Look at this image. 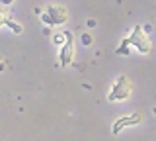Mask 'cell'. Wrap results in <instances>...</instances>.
I'll return each instance as SVG.
<instances>
[{
  "label": "cell",
  "instance_id": "obj_1",
  "mask_svg": "<svg viewBox=\"0 0 156 141\" xmlns=\"http://www.w3.org/2000/svg\"><path fill=\"white\" fill-rule=\"evenodd\" d=\"M127 39H129V43H131L133 47H136V51H139V53H143V55L150 53V49H152L148 35L144 33V30H143L140 26H135V30L131 32V35L127 37Z\"/></svg>",
  "mask_w": 156,
  "mask_h": 141
},
{
  "label": "cell",
  "instance_id": "obj_2",
  "mask_svg": "<svg viewBox=\"0 0 156 141\" xmlns=\"http://www.w3.org/2000/svg\"><path fill=\"white\" fill-rule=\"evenodd\" d=\"M131 88H133V84H131V80L127 79V76H119L117 82L113 84V90L107 94V100L109 102H115V100H127L131 96Z\"/></svg>",
  "mask_w": 156,
  "mask_h": 141
},
{
  "label": "cell",
  "instance_id": "obj_3",
  "mask_svg": "<svg viewBox=\"0 0 156 141\" xmlns=\"http://www.w3.org/2000/svg\"><path fill=\"white\" fill-rule=\"evenodd\" d=\"M66 35V41L65 45H61V65L62 67H68L72 63V59H74V37H72L70 32H65Z\"/></svg>",
  "mask_w": 156,
  "mask_h": 141
},
{
  "label": "cell",
  "instance_id": "obj_4",
  "mask_svg": "<svg viewBox=\"0 0 156 141\" xmlns=\"http://www.w3.org/2000/svg\"><path fill=\"white\" fill-rule=\"evenodd\" d=\"M140 121H143V116L139 114V112H135V114H131V116H123V118H119L113 124V135H119L121 131H123L125 128H131V125H139Z\"/></svg>",
  "mask_w": 156,
  "mask_h": 141
},
{
  "label": "cell",
  "instance_id": "obj_5",
  "mask_svg": "<svg viewBox=\"0 0 156 141\" xmlns=\"http://www.w3.org/2000/svg\"><path fill=\"white\" fill-rule=\"evenodd\" d=\"M47 14L53 18V22H55V26H61V24H65L68 20V12L65 6H58V4H51V6L47 8Z\"/></svg>",
  "mask_w": 156,
  "mask_h": 141
},
{
  "label": "cell",
  "instance_id": "obj_6",
  "mask_svg": "<svg viewBox=\"0 0 156 141\" xmlns=\"http://www.w3.org/2000/svg\"><path fill=\"white\" fill-rule=\"evenodd\" d=\"M12 18V14H10V8H0V26H6V22Z\"/></svg>",
  "mask_w": 156,
  "mask_h": 141
},
{
  "label": "cell",
  "instance_id": "obj_7",
  "mask_svg": "<svg viewBox=\"0 0 156 141\" xmlns=\"http://www.w3.org/2000/svg\"><path fill=\"white\" fill-rule=\"evenodd\" d=\"M6 26H8V28H10V30H12L14 33H22V30H23V28H22V24L16 22V20H12V18H10V20L6 22Z\"/></svg>",
  "mask_w": 156,
  "mask_h": 141
},
{
  "label": "cell",
  "instance_id": "obj_8",
  "mask_svg": "<svg viewBox=\"0 0 156 141\" xmlns=\"http://www.w3.org/2000/svg\"><path fill=\"white\" fill-rule=\"evenodd\" d=\"M129 47H131V43H129V39H123V43H121V47H117V55H129Z\"/></svg>",
  "mask_w": 156,
  "mask_h": 141
},
{
  "label": "cell",
  "instance_id": "obj_9",
  "mask_svg": "<svg viewBox=\"0 0 156 141\" xmlns=\"http://www.w3.org/2000/svg\"><path fill=\"white\" fill-rule=\"evenodd\" d=\"M65 41H66L65 32H62V33H55V35H53V43H57V45H65Z\"/></svg>",
  "mask_w": 156,
  "mask_h": 141
},
{
  "label": "cell",
  "instance_id": "obj_10",
  "mask_svg": "<svg viewBox=\"0 0 156 141\" xmlns=\"http://www.w3.org/2000/svg\"><path fill=\"white\" fill-rule=\"evenodd\" d=\"M41 20H43V22H45V24H47V26H55V22H53V18H51V16H49V14H47V12H43V14H41Z\"/></svg>",
  "mask_w": 156,
  "mask_h": 141
},
{
  "label": "cell",
  "instance_id": "obj_11",
  "mask_svg": "<svg viewBox=\"0 0 156 141\" xmlns=\"http://www.w3.org/2000/svg\"><path fill=\"white\" fill-rule=\"evenodd\" d=\"M82 43H84V45H90V43H92V37L88 35V33H84V35H82Z\"/></svg>",
  "mask_w": 156,
  "mask_h": 141
},
{
  "label": "cell",
  "instance_id": "obj_12",
  "mask_svg": "<svg viewBox=\"0 0 156 141\" xmlns=\"http://www.w3.org/2000/svg\"><path fill=\"white\" fill-rule=\"evenodd\" d=\"M0 4H4V6H12L14 0H0Z\"/></svg>",
  "mask_w": 156,
  "mask_h": 141
},
{
  "label": "cell",
  "instance_id": "obj_13",
  "mask_svg": "<svg viewBox=\"0 0 156 141\" xmlns=\"http://www.w3.org/2000/svg\"><path fill=\"white\" fill-rule=\"evenodd\" d=\"M154 114H156V108H154Z\"/></svg>",
  "mask_w": 156,
  "mask_h": 141
}]
</instances>
